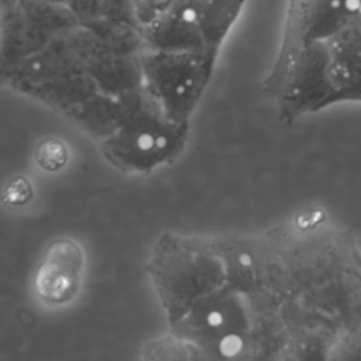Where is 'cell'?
Returning a JSON list of instances; mask_svg holds the SVG:
<instances>
[{"instance_id": "cell-1", "label": "cell", "mask_w": 361, "mask_h": 361, "mask_svg": "<svg viewBox=\"0 0 361 361\" xmlns=\"http://www.w3.org/2000/svg\"><path fill=\"white\" fill-rule=\"evenodd\" d=\"M292 113L361 102V17L329 41L305 45L288 80Z\"/></svg>"}, {"instance_id": "cell-2", "label": "cell", "mask_w": 361, "mask_h": 361, "mask_svg": "<svg viewBox=\"0 0 361 361\" xmlns=\"http://www.w3.org/2000/svg\"><path fill=\"white\" fill-rule=\"evenodd\" d=\"M83 254L71 238L54 241L39 264L34 288L38 298L48 305H62L72 300L80 285Z\"/></svg>"}, {"instance_id": "cell-3", "label": "cell", "mask_w": 361, "mask_h": 361, "mask_svg": "<svg viewBox=\"0 0 361 361\" xmlns=\"http://www.w3.org/2000/svg\"><path fill=\"white\" fill-rule=\"evenodd\" d=\"M361 17V0H312L298 25L286 32L281 61L300 47L329 41Z\"/></svg>"}, {"instance_id": "cell-4", "label": "cell", "mask_w": 361, "mask_h": 361, "mask_svg": "<svg viewBox=\"0 0 361 361\" xmlns=\"http://www.w3.org/2000/svg\"><path fill=\"white\" fill-rule=\"evenodd\" d=\"M141 34L145 51L195 52L206 54L214 59L207 51L204 38L196 21L178 10H171L151 24L144 25Z\"/></svg>"}, {"instance_id": "cell-5", "label": "cell", "mask_w": 361, "mask_h": 361, "mask_svg": "<svg viewBox=\"0 0 361 361\" xmlns=\"http://www.w3.org/2000/svg\"><path fill=\"white\" fill-rule=\"evenodd\" d=\"M245 0H182L172 10L192 17L199 25L209 54L214 58L217 48L237 21Z\"/></svg>"}, {"instance_id": "cell-6", "label": "cell", "mask_w": 361, "mask_h": 361, "mask_svg": "<svg viewBox=\"0 0 361 361\" xmlns=\"http://www.w3.org/2000/svg\"><path fill=\"white\" fill-rule=\"evenodd\" d=\"M18 7L27 20L51 41L63 31L79 24L66 4L52 0H20Z\"/></svg>"}, {"instance_id": "cell-7", "label": "cell", "mask_w": 361, "mask_h": 361, "mask_svg": "<svg viewBox=\"0 0 361 361\" xmlns=\"http://www.w3.org/2000/svg\"><path fill=\"white\" fill-rule=\"evenodd\" d=\"M83 25L90 28L109 49L117 55L141 56L145 51L140 27L104 16L85 23Z\"/></svg>"}, {"instance_id": "cell-8", "label": "cell", "mask_w": 361, "mask_h": 361, "mask_svg": "<svg viewBox=\"0 0 361 361\" xmlns=\"http://www.w3.org/2000/svg\"><path fill=\"white\" fill-rule=\"evenodd\" d=\"M68 148L59 138H47L35 149V161L38 165L49 172L62 169L68 162Z\"/></svg>"}, {"instance_id": "cell-9", "label": "cell", "mask_w": 361, "mask_h": 361, "mask_svg": "<svg viewBox=\"0 0 361 361\" xmlns=\"http://www.w3.org/2000/svg\"><path fill=\"white\" fill-rule=\"evenodd\" d=\"M178 0H135V18L140 28L169 13Z\"/></svg>"}, {"instance_id": "cell-10", "label": "cell", "mask_w": 361, "mask_h": 361, "mask_svg": "<svg viewBox=\"0 0 361 361\" xmlns=\"http://www.w3.org/2000/svg\"><path fill=\"white\" fill-rule=\"evenodd\" d=\"M34 196L32 186L25 176L10 179L3 192V202L10 206H24Z\"/></svg>"}, {"instance_id": "cell-11", "label": "cell", "mask_w": 361, "mask_h": 361, "mask_svg": "<svg viewBox=\"0 0 361 361\" xmlns=\"http://www.w3.org/2000/svg\"><path fill=\"white\" fill-rule=\"evenodd\" d=\"M68 7L80 24L89 23L104 16L106 0H72Z\"/></svg>"}, {"instance_id": "cell-12", "label": "cell", "mask_w": 361, "mask_h": 361, "mask_svg": "<svg viewBox=\"0 0 361 361\" xmlns=\"http://www.w3.org/2000/svg\"><path fill=\"white\" fill-rule=\"evenodd\" d=\"M104 17L140 27L135 18V0H106Z\"/></svg>"}, {"instance_id": "cell-13", "label": "cell", "mask_w": 361, "mask_h": 361, "mask_svg": "<svg viewBox=\"0 0 361 361\" xmlns=\"http://www.w3.org/2000/svg\"><path fill=\"white\" fill-rule=\"evenodd\" d=\"M312 0H290L289 8V21H288V31L295 28L298 23L302 20L303 14L306 13Z\"/></svg>"}, {"instance_id": "cell-14", "label": "cell", "mask_w": 361, "mask_h": 361, "mask_svg": "<svg viewBox=\"0 0 361 361\" xmlns=\"http://www.w3.org/2000/svg\"><path fill=\"white\" fill-rule=\"evenodd\" d=\"M52 1H55V3H61V4H69L72 0H52Z\"/></svg>"}]
</instances>
